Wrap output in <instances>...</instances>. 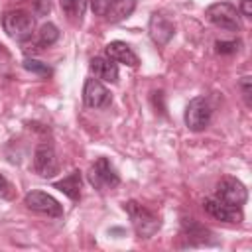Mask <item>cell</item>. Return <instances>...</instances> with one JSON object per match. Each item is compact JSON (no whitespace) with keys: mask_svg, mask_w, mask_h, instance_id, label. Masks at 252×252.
I'll use <instances>...</instances> for the list:
<instances>
[{"mask_svg":"<svg viewBox=\"0 0 252 252\" xmlns=\"http://www.w3.org/2000/svg\"><path fill=\"white\" fill-rule=\"evenodd\" d=\"M124 211L128 213L132 228H134L136 236H140V238H152L161 226L159 217L156 213H152L150 209L142 207L136 201H126L124 203Z\"/></svg>","mask_w":252,"mask_h":252,"instance_id":"1","label":"cell"},{"mask_svg":"<svg viewBox=\"0 0 252 252\" xmlns=\"http://www.w3.org/2000/svg\"><path fill=\"white\" fill-rule=\"evenodd\" d=\"M33 26H35V20L26 10H8L2 16V28H4L6 35L16 41L30 39L33 33Z\"/></svg>","mask_w":252,"mask_h":252,"instance_id":"2","label":"cell"},{"mask_svg":"<svg viewBox=\"0 0 252 252\" xmlns=\"http://www.w3.org/2000/svg\"><path fill=\"white\" fill-rule=\"evenodd\" d=\"M207 20L226 32H240V14L230 2H215L205 10Z\"/></svg>","mask_w":252,"mask_h":252,"instance_id":"3","label":"cell"},{"mask_svg":"<svg viewBox=\"0 0 252 252\" xmlns=\"http://www.w3.org/2000/svg\"><path fill=\"white\" fill-rule=\"evenodd\" d=\"M185 126L191 132H203L213 118V106L205 96H195L185 108Z\"/></svg>","mask_w":252,"mask_h":252,"instance_id":"4","label":"cell"},{"mask_svg":"<svg viewBox=\"0 0 252 252\" xmlns=\"http://www.w3.org/2000/svg\"><path fill=\"white\" fill-rule=\"evenodd\" d=\"M87 177H89V183L98 191L114 189V187L120 185V177H118V173H116V169H114V165L110 163L108 158H98L91 165Z\"/></svg>","mask_w":252,"mask_h":252,"instance_id":"5","label":"cell"},{"mask_svg":"<svg viewBox=\"0 0 252 252\" xmlns=\"http://www.w3.org/2000/svg\"><path fill=\"white\" fill-rule=\"evenodd\" d=\"M24 205L30 211L37 213V215H45V217H51V219H61L63 217V205L55 197H51L49 193H43V191L26 193Z\"/></svg>","mask_w":252,"mask_h":252,"instance_id":"6","label":"cell"},{"mask_svg":"<svg viewBox=\"0 0 252 252\" xmlns=\"http://www.w3.org/2000/svg\"><path fill=\"white\" fill-rule=\"evenodd\" d=\"M32 167H33V171H35L39 177H43V179H49V177H53V175L59 171V159H57L55 148H53L49 142L37 144V148H35V152H33Z\"/></svg>","mask_w":252,"mask_h":252,"instance_id":"7","label":"cell"},{"mask_svg":"<svg viewBox=\"0 0 252 252\" xmlns=\"http://www.w3.org/2000/svg\"><path fill=\"white\" fill-rule=\"evenodd\" d=\"M215 197L230 207H240L246 203L248 199V189L244 187L242 181H238L236 177H222L219 183H217V193Z\"/></svg>","mask_w":252,"mask_h":252,"instance_id":"8","label":"cell"},{"mask_svg":"<svg viewBox=\"0 0 252 252\" xmlns=\"http://www.w3.org/2000/svg\"><path fill=\"white\" fill-rule=\"evenodd\" d=\"M148 33L152 37V41L158 45V47H163L169 43V39L173 37L175 33V24L161 12H154L150 16V22H148Z\"/></svg>","mask_w":252,"mask_h":252,"instance_id":"9","label":"cell"},{"mask_svg":"<svg viewBox=\"0 0 252 252\" xmlns=\"http://www.w3.org/2000/svg\"><path fill=\"white\" fill-rule=\"evenodd\" d=\"M83 102L89 108H108L112 104V94L98 79H87L83 87Z\"/></svg>","mask_w":252,"mask_h":252,"instance_id":"10","label":"cell"},{"mask_svg":"<svg viewBox=\"0 0 252 252\" xmlns=\"http://www.w3.org/2000/svg\"><path fill=\"white\" fill-rule=\"evenodd\" d=\"M181 236L191 244V246H209L215 244L217 240L213 238V230H209L205 224H201L195 219H183L181 220Z\"/></svg>","mask_w":252,"mask_h":252,"instance_id":"11","label":"cell"},{"mask_svg":"<svg viewBox=\"0 0 252 252\" xmlns=\"http://www.w3.org/2000/svg\"><path fill=\"white\" fill-rule=\"evenodd\" d=\"M203 209L217 220H222V222H240L244 219L242 215V209L240 207H230L222 201H219L217 197H207L203 201Z\"/></svg>","mask_w":252,"mask_h":252,"instance_id":"12","label":"cell"},{"mask_svg":"<svg viewBox=\"0 0 252 252\" xmlns=\"http://www.w3.org/2000/svg\"><path fill=\"white\" fill-rule=\"evenodd\" d=\"M104 53L108 59H112L114 63H124L128 67H138L140 65V59L138 55L134 53V49L126 43V41H110L106 47H104Z\"/></svg>","mask_w":252,"mask_h":252,"instance_id":"13","label":"cell"},{"mask_svg":"<svg viewBox=\"0 0 252 252\" xmlns=\"http://www.w3.org/2000/svg\"><path fill=\"white\" fill-rule=\"evenodd\" d=\"M89 67H91V73L96 79H102L106 83H116L118 81V65L108 57H93Z\"/></svg>","mask_w":252,"mask_h":252,"instance_id":"14","label":"cell"},{"mask_svg":"<svg viewBox=\"0 0 252 252\" xmlns=\"http://www.w3.org/2000/svg\"><path fill=\"white\" fill-rule=\"evenodd\" d=\"M55 189H59L61 193H65L71 201H79L81 199V187H83V177L79 169H73L67 177H63L61 181L53 183Z\"/></svg>","mask_w":252,"mask_h":252,"instance_id":"15","label":"cell"},{"mask_svg":"<svg viewBox=\"0 0 252 252\" xmlns=\"http://www.w3.org/2000/svg\"><path fill=\"white\" fill-rule=\"evenodd\" d=\"M136 8V0H112L108 12H106V20L110 24H116V22H122L126 20Z\"/></svg>","mask_w":252,"mask_h":252,"instance_id":"16","label":"cell"},{"mask_svg":"<svg viewBox=\"0 0 252 252\" xmlns=\"http://www.w3.org/2000/svg\"><path fill=\"white\" fill-rule=\"evenodd\" d=\"M87 2L89 0H59L61 10L65 12L67 20L73 22V24H81L83 22V16H85V10H87Z\"/></svg>","mask_w":252,"mask_h":252,"instance_id":"17","label":"cell"},{"mask_svg":"<svg viewBox=\"0 0 252 252\" xmlns=\"http://www.w3.org/2000/svg\"><path fill=\"white\" fill-rule=\"evenodd\" d=\"M57 39H59V30H57L55 24L47 22V24H43L39 28V32H37V47H49Z\"/></svg>","mask_w":252,"mask_h":252,"instance_id":"18","label":"cell"},{"mask_svg":"<svg viewBox=\"0 0 252 252\" xmlns=\"http://www.w3.org/2000/svg\"><path fill=\"white\" fill-rule=\"evenodd\" d=\"M22 65H24L26 71H30V73H33V75H37V77H51V73H53V69H51L47 63L37 61V59H33V57H26Z\"/></svg>","mask_w":252,"mask_h":252,"instance_id":"19","label":"cell"},{"mask_svg":"<svg viewBox=\"0 0 252 252\" xmlns=\"http://www.w3.org/2000/svg\"><path fill=\"white\" fill-rule=\"evenodd\" d=\"M238 47H240V41H238V39H232V41H217V43H215V49H217V53H220V55L236 53Z\"/></svg>","mask_w":252,"mask_h":252,"instance_id":"20","label":"cell"},{"mask_svg":"<svg viewBox=\"0 0 252 252\" xmlns=\"http://www.w3.org/2000/svg\"><path fill=\"white\" fill-rule=\"evenodd\" d=\"M238 87H240V91H242V98H244L246 106L250 108V106H252V98H250V93H252V77H250V75H244V77L240 79Z\"/></svg>","mask_w":252,"mask_h":252,"instance_id":"21","label":"cell"},{"mask_svg":"<svg viewBox=\"0 0 252 252\" xmlns=\"http://www.w3.org/2000/svg\"><path fill=\"white\" fill-rule=\"evenodd\" d=\"M112 0H91V8H93V14L94 16H106L108 8H110Z\"/></svg>","mask_w":252,"mask_h":252,"instance_id":"22","label":"cell"},{"mask_svg":"<svg viewBox=\"0 0 252 252\" xmlns=\"http://www.w3.org/2000/svg\"><path fill=\"white\" fill-rule=\"evenodd\" d=\"M35 14L37 16H47L49 10H51V2L49 0H35Z\"/></svg>","mask_w":252,"mask_h":252,"instance_id":"23","label":"cell"},{"mask_svg":"<svg viewBox=\"0 0 252 252\" xmlns=\"http://www.w3.org/2000/svg\"><path fill=\"white\" fill-rule=\"evenodd\" d=\"M12 195V185H10V181L0 173V197L2 199H8Z\"/></svg>","mask_w":252,"mask_h":252,"instance_id":"24","label":"cell"},{"mask_svg":"<svg viewBox=\"0 0 252 252\" xmlns=\"http://www.w3.org/2000/svg\"><path fill=\"white\" fill-rule=\"evenodd\" d=\"M238 14H242L244 18H252V0H240Z\"/></svg>","mask_w":252,"mask_h":252,"instance_id":"25","label":"cell"}]
</instances>
